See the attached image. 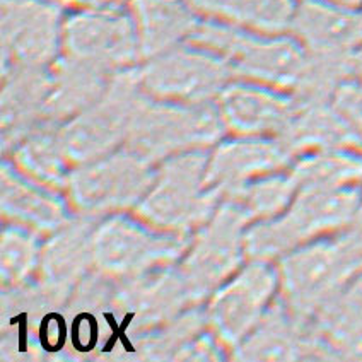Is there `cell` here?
I'll use <instances>...</instances> for the list:
<instances>
[{
    "label": "cell",
    "mask_w": 362,
    "mask_h": 362,
    "mask_svg": "<svg viewBox=\"0 0 362 362\" xmlns=\"http://www.w3.org/2000/svg\"><path fill=\"white\" fill-rule=\"evenodd\" d=\"M361 204V187L299 188L279 216L246 233V252L260 260L286 257L301 246L351 226Z\"/></svg>",
    "instance_id": "cell-1"
},
{
    "label": "cell",
    "mask_w": 362,
    "mask_h": 362,
    "mask_svg": "<svg viewBox=\"0 0 362 362\" xmlns=\"http://www.w3.org/2000/svg\"><path fill=\"white\" fill-rule=\"evenodd\" d=\"M217 53L233 74L277 89H292L310 77L311 57L292 33L267 35L200 21L190 38Z\"/></svg>",
    "instance_id": "cell-2"
},
{
    "label": "cell",
    "mask_w": 362,
    "mask_h": 362,
    "mask_svg": "<svg viewBox=\"0 0 362 362\" xmlns=\"http://www.w3.org/2000/svg\"><path fill=\"white\" fill-rule=\"evenodd\" d=\"M362 272V240L351 233L323 238L282 258L279 279L287 304L310 311L335 296L354 275Z\"/></svg>",
    "instance_id": "cell-3"
},
{
    "label": "cell",
    "mask_w": 362,
    "mask_h": 362,
    "mask_svg": "<svg viewBox=\"0 0 362 362\" xmlns=\"http://www.w3.org/2000/svg\"><path fill=\"white\" fill-rule=\"evenodd\" d=\"M233 71L217 53L193 41L147 59L139 74L144 90L170 103H205L219 96Z\"/></svg>",
    "instance_id": "cell-4"
},
{
    "label": "cell",
    "mask_w": 362,
    "mask_h": 362,
    "mask_svg": "<svg viewBox=\"0 0 362 362\" xmlns=\"http://www.w3.org/2000/svg\"><path fill=\"white\" fill-rule=\"evenodd\" d=\"M62 50L67 59L105 71L141 59L137 33L129 11L93 7L64 19Z\"/></svg>",
    "instance_id": "cell-5"
},
{
    "label": "cell",
    "mask_w": 362,
    "mask_h": 362,
    "mask_svg": "<svg viewBox=\"0 0 362 362\" xmlns=\"http://www.w3.org/2000/svg\"><path fill=\"white\" fill-rule=\"evenodd\" d=\"M219 110L204 103H168L137 111L132 117L130 142L139 156L158 158L168 152L207 144L221 134Z\"/></svg>",
    "instance_id": "cell-6"
},
{
    "label": "cell",
    "mask_w": 362,
    "mask_h": 362,
    "mask_svg": "<svg viewBox=\"0 0 362 362\" xmlns=\"http://www.w3.org/2000/svg\"><path fill=\"white\" fill-rule=\"evenodd\" d=\"M207 163V156L197 152L171 159L139 205L144 219L159 228H187L204 217L212 205L211 195H200Z\"/></svg>",
    "instance_id": "cell-7"
},
{
    "label": "cell",
    "mask_w": 362,
    "mask_h": 362,
    "mask_svg": "<svg viewBox=\"0 0 362 362\" xmlns=\"http://www.w3.org/2000/svg\"><path fill=\"white\" fill-rule=\"evenodd\" d=\"M64 19L47 0H4L2 41L6 64L26 71L52 60L62 48Z\"/></svg>",
    "instance_id": "cell-8"
},
{
    "label": "cell",
    "mask_w": 362,
    "mask_h": 362,
    "mask_svg": "<svg viewBox=\"0 0 362 362\" xmlns=\"http://www.w3.org/2000/svg\"><path fill=\"white\" fill-rule=\"evenodd\" d=\"M281 286L279 272L267 263L243 270L211 304V320L228 344H236L262 323L265 310Z\"/></svg>",
    "instance_id": "cell-9"
},
{
    "label": "cell",
    "mask_w": 362,
    "mask_h": 362,
    "mask_svg": "<svg viewBox=\"0 0 362 362\" xmlns=\"http://www.w3.org/2000/svg\"><path fill=\"white\" fill-rule=\"evenodd\" d=\"M144 159L123 152L74 173L69 176L74 202L86 211H106L137 200L152 185Z\"/></svg>",
    "instance_id": "cell-10"
},
{
    "label": "cell",
    "mask_w": 362,
    "mask_h": 362,
    "mask_svg": "<svg viewBox=\"0 0 362 362\" xmlns=\"http://www.w3.org/2000/svg\"><path fill=\"white\" fill-rule=\"evenodd\" d=\"M291 33L310 57L342 59L362 48V7L301 0Z\"/></svg>",
    "instance_id": "cell-11"
},
{
    "label": "cell",
    "mask_w": 362,
    "mask_h": 362,
    "mask_svg": "<svg viewBox=\"0 0 362 362\" xmlns=\"http://www.w3.org/2000/svg\"><path fill=\"white\" fill-rule=\"evenodd\" d=\"M219 115L241 134H267L289 127L296 110L286 90L246 81L222 89Z\"/></svg>",
    "instance_id": "cell-12"
},
{
    "label": "cell",
    "mask_w": 362,
    "mask_h": 362,
    "mask_svg": "<svg viewBox=\"0 0 362 362\" xmlns=\"http://www.w3.org/2000/svg\"><path fill=\"white\" fill-rule=\"evenodd\" d=\"M180 245L166 236L152 234L125 219L105 224L94 238V257L103 269L129 274L149 269L178 253Z\"/></svg>",
    "instance_id": "cell-13"
},
{
    "label": "cell",
    "mask_w": 362,
    "mask_h": 362,
    "mask_svg": "<svg viewBox=\"0 0 362 362\" xmlns=\"http://www.w3.org/2000/svg\"><path fill=\"white\" fill-rule=\"evenodd\" d=\"M127 11L144 60L190 41L202 21L188 0H130Z\"/></svg>",
    "instance_id": "cell-14"
},
{
    "label": "cell",
    "mask_w": 362,
    "mask_h": 362,
    "mask_svg": "<svg viewBox=\"0 0 362 362\" xmlns=\"http://www.w3.org/2000/svg\"><path fill=\"white\" fill-rule=\"evenodd\" d=\"M289 149L272 141H243L226 144L207 163L204 185L229 187L253 178L281 171L289 163Z\"/></svg>",
    "instance_id": "cell-15"
},
{
    "label": "cell",
    "mask_w": 362,
    "mask_h": 362,
    "mask_svg": "<svg viewBox=\"0 0 362 362\" xmlns=\"http://www.w3.org/2000/svg\"><path fill=\"white\" fill-rule=\"evenodd\" d=\"M204 21L241 30L281 35L291 33L301 0H188Z\"/></svg>",
    "instance_id": "cell-16"
},
{
    "label": "cell",
    "mask_w": 362,
    "mask_h": 362,
    "mask_svg": "<svg viewBox=\"0 0 362 362\" xmlns=\"http://www.w3.org/2000/svg\"><path fill=\"white\" fill-rule=\"evenodd\" d=\"M248 212L241 207V211H224L219 214L205 236L197 245V250L190 258L192 274L199 281L216 282L231 270L238 262V229L243 224V217Z\"/></svg>",
    "instance_id": "cell-17"
},
{
    "label": "cell",
    "mask_w": 362,
    "mask_h": 362,
    "mask_svg": "<svg viewBox=\"0 0 362 362\" xmlns=\"http://www.w3.org/2000/svg\"><path fill=\"white\" fill-rule=\"evenodd\" d=\"M2 209L6 216L38 229L57 228L65 219V209L55 195L23 180L4 166Z\"/></svg>",
    "instance_id": "cell-18"
},
{
    "label": "cell",
    "mask_w": 362,
    "mask_h": 362,
    "mask_svg": "<svg viewBox=\"0 0 362 362\" xmlns=\"http://www.w3.org/2000/svg\"><path fill=\"white\" fill-rule=\"evenodd\" d=\"M127 111L118 103L98 108L94 113L86 115L69 127L64 135V147L69 156L84 159L106 149L115 142L122 132Z\"/></svg>",
    "instance_id": "cell-19"
},
{
    "label": "cell",
    "mask_w": 362,
    "mask_h": 362,
    "mask_svg": "<svg viewBox=\"0 0 362 362\" xmlns=\"http://www.w3.org/2000/svg\"><path fill=\"white\" fill-rule=\"evenodd\" d=\"M299 188L306 187H361L362 156L330 152L303 159L292 170Z\"/></svg>",
    "instance_id": "cell-20"
},
{
    "label": "cell",
    "mask_w": 362,
    "mask_h": 362,
    "mask_svg": "<svg viewBox=\"0 0 362 362\" xmlns=\"http://www.w3.org/2000/svg\"><path fill=\"white\" fill-rule=\"evenodd\" d=\"M301 349L298 335L292 330L289 318L281 311H270L267 315V325L253 335L245 345V357L253 359H291L298 357Z\"/></svg>",
    "instance_id": "cell-21"
},
{
    "label": "cell",
    "mask_w": 362,
    "mask_h": 362,
    "mask_svg": "<svg viewBox=\"0 0 362 362\" xmlns=\"http://www.w3.org/2000/svg\"><path fill=\"white\" fill-rule=\"evenodd\" d=\"M36 260V245L30 234L6 229L2 236V277L6 284H18L30 274Z\"/></svg>",
    "instance_id": "cell-22"
},
{
    "label": "cell",
    "mask_w": 362,
    "mask_h": 362,
    "mask_svg": "<svg viewBox=\"0 0 362 362\" xmlns=\"http://www.w3.org/2000/svg\"><path fill=\"white\" fill-rule=\"evenodd\" d=\"M19 159L26 170H30V173L38 176L45 183L62 185L67 180L62 168L59 151L47 141L31 142L19 152Z\"/></svg>",
    "instance_id": "cell-23"
},
{
    "label": "cell",
    "mask_w": 362,
    "mask_h": 362,
    "mask_svg": "<svg viewBox=\"0 0 362 362\" xmlns=\"http://www.w3.org/2000/svg\"><path fill=\"white\" fill-rule=\"evenodd\" d=\"M333 2H339V4H345V6L362 7V0H333Z\"/></svg>",
    "instance_id": "cell-24"
}]
</instances>
